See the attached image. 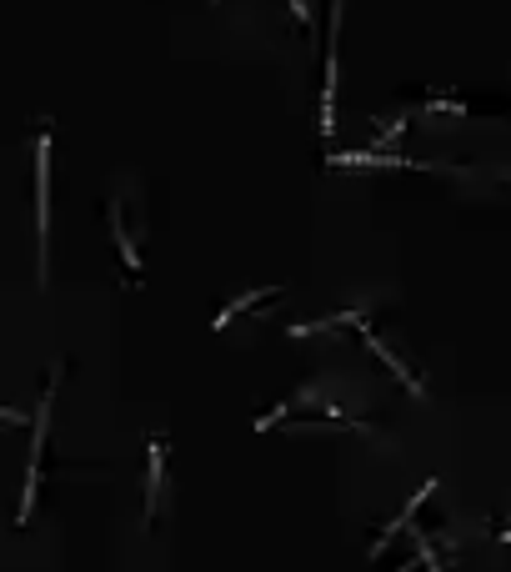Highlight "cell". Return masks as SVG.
Listing matches in <instances>:
<instances>
[{"instance_id":"1","label":"cell","mask_w":511,"mask_h":572,"mask_svg":"<svg viewBox=\"0 0 511 572\" xmlns=\"http://www.w3.org/2000/svg\"><path fill=\"white\" fill-rule=\"evenodd\" d=\"M256 432H276V427H341V432H371V422H361V417H351L346 407H336L321 387H301V392H291L286 402H276L266 417H256L251 422Z\"/></svg>"},{"instance_id":"2","label":"cell","mask_w":511,"mask_h":572,"mask_svg":"<svg viewBox=\"0 0 511 572\" xmlns=\"http://www.w3.org/2000/svg\"><path fill=\"white\" fill-rule=\"evenodd\" d=\"M61 372L66 362L51 367L46 387H41V407H36V437H31V462H26V497H21V527H31L36 502H41V472H46V437H51V417H56V392H61Z\"/></svg>"},{"instance_id":"3","label":"cell","mask_w":511,"mask_h":572,"mask_svg":"<svg viewBox=\"0 0 511 572\" xmlns=\"http://www.w3.org/2000/svg\"><path fill=\"white\" fill-rule=\"evenodd\" d=\"M46 251H51V121L36 126V261L46 281Z\"/></svg>"},{"instance_id":"4","label":"cell","mask_w":511,"mask_h":572,"mask_svg":"<svg viewBox=\"0 0 511 572\" xmlns=\"http://www.w3.org/2000/svg\"><path fill=\"white\" fill-rule=\"evenodd\" d=\"M171 507V437L151 432L146 447V527H156V517Z\"/></svg>"},{"instance_id":"5","label":"cell","mask_w":511,"mask_h":572,"mask_svg":"<svg viewBox=\"0 0 511 572\" xmlns=\"http://www.w3.org/2000/svg\"><path fill=\"white\" fill-rule=\"evenodd\" d=\"M111 236H116V256H121V276L131 286H146V256H141V236H136V216L126 211V201H111Z\"/></svg>"},{"instance_id":"6","label":"cell","mask_w":511,"mask_h":572,"mask_svg":"<svg viewBox=\"0 0 511 572\" xmlns=\"http://www.w3.org/2000/svg\"><path fill=\"white\" fill-rule=\"evenodd\" d=\"M431 492H436V477H426V482H421V487H416V492H411V497L401 502V512H396V517H391V522H386V527L376 532V542H371V552H366V562H376V557H386V547H391V542H396V537H401V532H406V527L416 522V512H421V502H426Z\"/></svg>"},{"instance_id":"7","label":"cell","mask_w":511,"mask_h":572,"mask_svg":"<svg viewBox=\"0 0 511 572\" xmlns=\"http://www.w3.org/2000/svg\"><path fill=\"white\" fill-rule=\"evenodd\" d=\"M331 166H361V171H456V166H431V161H411V156H386V151H341L331 156Z\"/></svg>"},{"instance_id":"8","label":"cell","mask_w":511,"mask_h":572,"mask_svg":"<svg viewBox=\"0 0 511 572\" xmlns=\"http://www.w3.org/2000/svg\"><path fill=\"white\" fill-rule=\"evenodd\" d=\"M356 332H361V342H366V347H371V352H376V357H381L386 367H391V377H396V382H401V387H406V392H411L416 402H421V397H426V387H421V377H416V367H411V362H406L401 352H391V347L381 342V332L371 327V317H366V322H361Z\"/></svg>"},{"instance_id":"9","label":"cell","mask_w":511,"mask_h":572,"mask_svg":"<svg viewBox=\"0 0 511 572\" xmlns=\"http://www.w3.org/2000/svg\"><path fill=\"white\" fill-rule=\"evenodd\" d=\"M271 302H281V286H256V292H246V297H236V302H231V307H226V312H221V317L211 322V337H221V332H226V327H231L236 317H251V312H266Z\"/></svg>"},{"instance_id":"10","label":"cell","mask_w":511,"mask_h":572,"mask_svg":"<svg viewBox=\"0 0 511 572\" xmlns=\"http://www.w3.org/2000/svg\"><path fill=\"white\" fill-rule=\"evenodd\" d=\"M371 317V307H346L336 317H316V322H301V327H286V337H331V332H346V327H361Z\"/></svg>"},{"instance_id":"11","label":"cell","mask_w":511,"mask_h":572,"mask_svg":"<svg viewBox=\"0 0 511 572\" xmlns=\"http://www.w3.org/2000/svg\"><path fill=\"white\" fill-rule=\"evenodd\" d=\"M421 111H451V116H476V106H466V101H456V96H426L421 101Z\"/></svg>"},{"instance_id":"12","label":"cell","mask_w":511,"mask_h":572,"mask_svg":"<svg viewBox=\"0 0 511 572\" xmlns=\"http://www.w3.org/2000/svg\"><path fill=\"white\" fill-rule=\"evenodd\" d=\"M291 16H296V26H301V31H311V11H306V0H291Z\"/></svg>"},{"instance_id":"13","label":"cell","mask_w":511,"mask_h":572,"mask_svg":"<svg viewBox=\"0 0 511 572\" xmlns=\"http://www.w3.org/2000/svg\"><path fill=\"white\" fill-rule=\"evenodd\" d=\"M496 542H511V522H501V527H496Z\"/></svg>"},{"instance_id":"14","label":"cell","mask_w":511,"mask_h":572,"mask_svg":"<svg viewBox=\"0 0 511 572\" xmlns=\"http://www.w3.org/2000/svg\"><path fill=\"white\" fill-rule=\"evenodd\" d=\"M391 572H416V562H401V567H391Z\"/></svg>"},{"instance_id":"15","label":"cell","mask_w":511,"mask_h":572,"mask_svg":"<svg viewBox=\"0 0 511 572\" xmlns=\"http://www.w3.org/2000/svg\"><path fill=\"white\" fill-rule=\"evenodd\" d=\"M211 6H216V0H211Z\"/></svg>"}]
</instances>
